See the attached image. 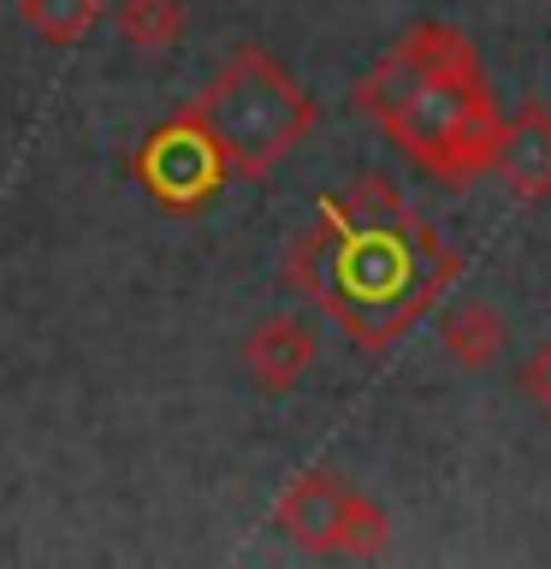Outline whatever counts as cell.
<instances>
[{
	"label": "cell",
	"instance_id": "obj_2",
	"mask_svg": "<svg viewBox=\"0 0 551 569\" xmlns=\"http://www.w3.org/2000/svg\"><path fill=\"white\" fill-rule=\"evenodd\" d=\"M196 124H202L208 149L220 154V167L267 172L284 149H297L302 131H309V96H302L261 48H238L220 66V78L208 83Z\"/></svg>",
	"mask_w": 551,
	"mask_h": 569
},
{
	"label": "cell",
	"instance_id": "obj_9",
	"mask_svg": "<svg viewBox=\"0 0 551 569\" xmlns=\"http://www.w3.org/2000/svg\"><path fill=\"white\" fill-rule=\"evenodd\" d=\"M515 386H522V398H533L551 416V338L522 362V380H515Z\"/></svg>",
	"mask_w": 551,
	"mask_h": 569
},
{
	"label": "cell",
	"instance_id": "obj_8",
	"mask_svg": "<svg viewBox=\"0 0 551 569\" xmlns=\"http://www.w3.org/2000/svg\"><path fill=\"white\" fill-rule=\"evenodd\" d=\"M107 0H18V18L42 36L48 48H78L101 24Z\"/></svg>",
	"mask_w": 551,
	"mask_h": 569
},
{
	"label": "cell",
	"instance_id": "obj_6",
	"mask_svg": "<svg viewBox=\"0 0 551 569\" xmlns=\"http://www.w3.org/2000/svg\"><path fill=\"white\" fill-rule=\"evenodd\" d=\"M439 345L462 373H487V368H498V356L510 350V320L498 315L487 297H462L457 309H444V320H439Z\"/></svg>",
	"mask_w": 551,
	"mask_h": 569
},
{
	"label": "cell",
	"instance_id": "obj_3",
	"mask_svg": "<svg viewBox=\"0 0 551 569\" xmlns=\"http://www.w3.org/2000/svg\"><path fill=\"white\" fill-rule=\"evenodd\" d=\"M273 522L284 540L314 551V558H332V551L338 558H373L385 546V510L327 469L297 475V487L279 498Z\"/></svg>",
	"mask_w": 551,
	"mask_h": 569
},
{
	"label": "cell",
	"instance_id": "obj_4",
	"mask_svg": "<svg viewBox=\"0 0 551 569\" xmlns=\"http://www.w3.org/2000/svg\"><path fill=\"white\" fill-rule=\"evenodd\" d=\"M314 350H320V338L302 315H261L256 327L243 332L238 362L249 373V386L267 391V398H279V391H291L302 373L314 368Z\"/></svg>",
	"mask_w": 551,
	"mask_h": 569
},
{
	"label": "cell",
	"instance_id": "obj_7",
	"mask_svg": "<svg viewBox=\"0 0 551 569\" xmlns=\"http://www.w3.org/2000/svg\"><path fill=\"white\" fill-rule=\"evenodd\" d=\"M113 24H119V36H124L131 48L167 53V48L184 42L190 7H184V0H119V7H113Z\"/></svg>",
	"mask_w": 551,
	"mask_h": 569
},
{
	"label": "cell",
	"instance_id": "obj_5",
	"mask_svg": "<svg viewBox=\"0 0 551 569\" xmlns=\"http://www.w3.org/2000/svg\"><path fill=\"white\" fill-rule=\"evenodd\" d=\"M487 167L504 178V190L522 196V202L551 196V107L545 101H522V113L498 119Z\"/></svg>",
	"mask_w": 551,
	"mask_h": 569
},
{
	"label": "cell",
	"instance_id": "obj_1",
	"mask_svg": "<svg viewBox=\"0 0 551 569\" xmlns=\"http://www.w3.org/2000/svg\"><path fill=\"white\" fill-rule=\"evenodd\" d=\"M373 119L398 137L409 160L427 172L462 178L469 167H487L498 137V107L487 96L474 48L457 30H409L380 60L373 83L362 89Z\"/></svg>",
	"mask_w": 551,
	"mask_h": 569
}]
</instances>
